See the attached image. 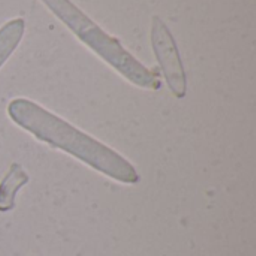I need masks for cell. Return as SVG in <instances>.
Listing matches in <instances>:
<instances>
[{"label":"cell","mask_w":256,"mask_h":256,"mask_svg":"<svg viewBox=\"0 0 256 256\" xmlns=\"http://www.w3.org/2000/svg\"><path fill=\"white\" fill-rule=\"evenodd\" d=\"M8 114L16 126L39 141L69 153L98 172L124 184L140 182L136 170L123 156L44 106L28 99H14L8 105Z\"/></svg>","instance_id":"1"},{"label":"cell","mask_w":256,"mask_h":256,"mask_svg":"<svg viewBox=\"0 0 256 256\" xmlns=\"http://www.w3.org/2000/svg\"><path fill=\"white\" fill-rule=\"evenodd\" d=\"M75 36L112 66L122 76L146 90H158L160 81L154 72L136 60L118 39L105 33L70 0H40Z\"/></svg>","instance_id":"2"},{"label":"cell","mask_w":256,"mask_h":256,"mask_svg":"<svg viewBox=\"0 0 256 256\" xmlns=\"http://www.w3.org/2000/svg\"><path fill=\"white\" fill-rule=\"evenodd\" d=\"M152 45L170 90L174 93L176 98L183 99L188 93V78L184 66L172 33L159 16H153Z\"/></svg>","instance_id":"3"},{"label":"cell","mask_w":256,"mask_h":256,"mask_svg":"<svg viewBox=\"0 0 256 256\" xmlns=\"http://www.w3.org/2000/svg\"><path fill=\"white\" fill-rule=\"evenodd\" d=\"M28 174L18 164H14L0 183V212L6 213L15 207L16 194L28 183Z\"/></svg>","instance_id":"4"},{"label":"cell","mask_w":256,"mask_h":256,"mask_svg":"<svg viewBox=\"0 0 256 256\" xmlns=\"http://www.w3.org/2000/svg\"><path fill=\"white\" fill-rule=\"evenodd\" d=\"M26 30V21L22 18H15L8 21L0 28V68L8 62V58L18 48Z\"/></svg>","instance_id":"5"}]
</instances>
